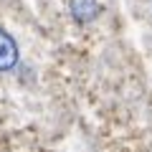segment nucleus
Instances as JSON below:
<instances>
[{
    "label": "nucleus",
    "mask_w": 152,
    "mask_h": 152,
    "mask_svg": "<svg viewBox=\"0 0 152 152\" xmlns=\"http://www.w3.org/2000/svg\"><path fill=\"white\" fill-rule=\"evenodd\" d=\"M20 61V48H18L15 38L5 31V28H0V74H8L13 71Z\"/></svg>",
    "instance_id": "obj_1"
},
{
    "label": "nucleus",
    "mask_w": 152,
    "mask_h": 152,
    "mask_svg": "<svg viewBox=\"0 0 152 152\" xmlns=\"http://www.w3.org/2000/svg\"><path fill=\"white\" fill-rule=\"evenodd\" d=\"M69 13L79 26H86V23L99 18L102 5H99L96 0H69Z\"/></svg>",
    "instance_id": "obj_2"
}]
</instances>
